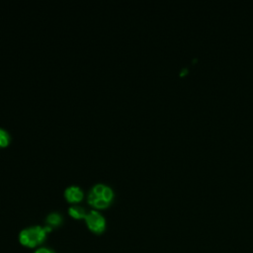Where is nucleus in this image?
Returning <instances> with one entry per match:
<instances>
[{
	"mask_svg": "<svg viewBox=\"0 0 253 253\" xmlns=\"http://www.w3.org/2000/svg\"><path fill=\"white\" fill-rule=\"evenodd\" d=\"M84 219L88 228L96 234L102 233L106 228V220L104 216L97 211H91L87 212Z\"/></svg>",
	"mask_w": 253,
	"mask_h": 253,
	"instance_id": "obj_3",
	"label": "nucleus"
},
{
	"mask_svg": "<svg viewBox=\"0 0 253 253\" xmlns=\"http://www.w3.org/2000/svg\"><path fill=\"white\" fill-rule=\"evenodd\" d=\"M64 197L69 203L76 204V203H79L83 199V192L78 186L72 185L65 189Z\"/></svg>",
	"mask_w": 253,
	"mask_h": 253,
	"instance_id": "obj_4",
	"label": "nucleus"
},
{
	"mask_svg": "<svg viewBox=\"0 0 253 253\" xmlns=\"http://www.w3.org/2000/svg\"><path fill=\"white\" fill-rule=\"evenodd\" d=\"M114 198L111 187L105 184H96L88 194V203L96 209H105L110 206Z\"/></svg>",
	"mask_w": 253,
	"mask_h": 253,
	"instance_id": "obj_2",
	"label": "nucleus"
},
{
	"mask_svg": "<svg viewBox=\"0 0 253 253\" xmlns=\"http://www.w3.org/2000/svg\"><path fill=\"white\" fill-rule=\"evenodd\" d=\"M35 253H54L52 250L48 249V248H45V247H42V248H39L38 250L35 251Z\"/></svg>",
	"mask_w": 253,
	"mask_h": 253,
	"instance_id": "obj_8",
	"label": "nucleus"
},
{
	"mask_svg": "<svg viewBox=\"0 0 253 253\" xmlns=\"http://www.w3.org/2000/svg\"><path fill=\"white\" fill-rule=\"evenodd\" d=\"M52 228L49 226H30L25 229H23L19 234V241L20 243L28 248H34L42 244L49 231H51Z\"/></svg>",
	"mask_w": 253,
	"mask_h": 253,
	"instance_id": "obj_1",
	"label": "nucleus"
},
{
	"mask_svg": "<svg viewBox=\"0 0 253 253\" xmlns=\"http://www.w3.org/2000/svg\"><path fill=\"white\" fill-rule=\"evenodd\" d=\"M68 213L76 219H81V218H85L87 212L85 211L84 208H82L79 205H73L68 209Z\"/></svg>",
	"mask_w": 253,
	"mask_h": 253,
	"instance_id": "obj_5",
	"label": "nucleus"
},
{
	"mask_svg": "<svg viewBox=\"0 0 253 253\" xmlns=\"http://www.w3.org/2000/svg\"><path fill=\"white\" fill-rule=\"evenodd\" d=\"M61 221H62L61 215L57 212H52V213H49L46 217V224H47L46 226H49L50 228H52L60 225Z\"/></svg>",
	"mask_w": 253,
	"mask_h": 253,
	"instance_id": "obj_6",
	"label": "nucleus"
},
{
	"mask_svg": "<svg viewBox=\"0 0 253 253\" xmlns=\"http://www.w3.org/2000/svg\"><path fill=\"white\" fill-rule=\"evenodd\" d=\"M10 134L7 130H5L4 128L0 127V147H4L7 146L10 142Z\"/></svg>",
	"mask_w": 253,
	"mask_h": 253,
	"instance_id": "obj_7",
	"label": "nucleus"
}]
</instances>
